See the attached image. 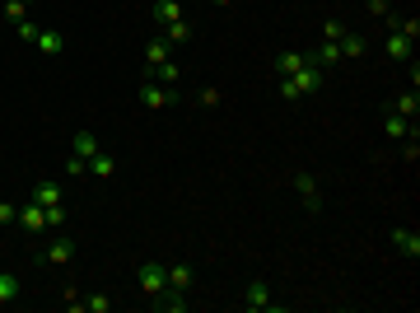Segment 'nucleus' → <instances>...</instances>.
Masks as SVG:
<instances>
[{
	"mask_svg": "<svg viewBox=\"0 0 420 313\" xmlns=\"http://www.w3.org/2000/svg\"><path fill=\"white\" fill-rule=\"evenodd\" d=\"M322 84H327V71H322L317 61H309L299 75H285V84H280V99H289V103H294V99H304V94H317Z\"/></svg>",
	"mask_w": 420,
	"mask_h": 313,
	"instance_id": "1",
	"label": "nucleus"
},
{
	"mask_svg": "<svg viewBox=\"0 0 420 313\" xmlns=\"http://www.w3.org/2000/svg\"><path fill=\"white\" fill-rule=\"evenodd\" d=\"M135 281H140V290L155 299L159 290L168 286V271H163V262H140V271H135Z\"/></svg>",
	"mask_w": 420,
	"mask_h": 313,
	"instance_id": "2",
	"label": "nucleus"
},
{
	"mask_svg": "<svg viewBox=\"0 0 420 313\" xmlns=\"http://www.w3.org/2000/svg\"><path fill=\"white\" fill-rule=\"evenodd\" d=\"M14 225H24L28 234H47V210L38 206V201H28V206H19V215H14Z\"/></svg>",
	"mask_w": 420,
	"mask_h": 313,
	"instance_id": "3",
	"label": "nucleus"
},
{
	"mask_svg": "<svg viewBox=\"0 0 420 313\" xmlns=\"http://www.w3.org/2000/svg\"><path fill=\"white\" fill-rule=\"evenodd\" d=\"M243 309H280V304H276V299H271V290L262 286V281H248V290H243Z\"/></svg>",
	"mask_w": 420,
	"mask_h": 313,
	"instance_id": "4",
	"label": "nucleus"
},
{
	"mask_svg": "<svg viewBox=\"0 0 420 313\" xmlns=\"http://www.w3.org/2000/svg\"><path fill=\"white\" fill-rule=\"evenodd\" d=\"M140 103H145V108H168V103H173V89H168V84H155V79H145V84H140Z\"/></svg>",
	"mask_w": 420,
	"mask_h": 313,
	"instance_id": "5",
	"label": "nucleus"
},
{
	"mask_svg": "<svg viewBox=\"0 0 420 313\" xmlns=\"http://www.w3.org/2000/svg\"><path fill=\"white\" fill-rule=\"evenodd\" d=\"M155 309H163V313H183V309H187V290L163 286V290L155 295Z\"/></svg>",
	"mask_w": 420,
	"mask_h": 313,
	"instance_id": "6",
	"label": "nucleus"
},
{
	"mask_svg": "<svg viewBox=\"0 0 420 313\" xmlns=\"http://www.w3.org/2000/svg\"><path fill=\"white\" fill-rule=\"evenodd\" d=\"M33 47H38V52H42V56H61V52H66V38H61L56 28H38V38H33Z\"/></svg>",
	"mask_w": 420,
	"mask_h": 313,
	"instance_id": "7",
	"label": "nucleus"
},
{
	"mask_svg": "<svg viewBox=\"0 0 420 313\" xmlns=\"http://www.w3.org/2000/svg\"><path fill=\"white\" fill-rule=\"evenodd\" d=\"M150 14H155V24H173V19H183V0H155L150 5Z\"/></svg>",
	"mask_w": 420,
	"mask_h": 313,
	"instance_id": "8",
	"label": "nucleus"
},
{
	"mask_svg": "<svg viewBox=\"0 0 420 313\" xmlns=\"http://www.w3.org/2000/svg\"><path fill=\"white\" fill-rule=\"evenodd\" d=\"M70 258H75V238H52V243H47V262H52V266H66Z\"/></svg>",
	"mask_w": 420,
	"mask_h": 313,
	"instance_id": "9",
	"label": "nucleus"
},
{
	"mask_svg": "<svg viewBox=\"0 0 420 313\" xmlns=\"http://www.w3.org/2000/svg\"><path fill=\"white\" fill-rule=\"evenodd\" d=\"M393 243H397V253H402V258H411V262L420 258V238H416V229H393Z\"/></svg>",
	"mask_w": 420,
	"mask_h": 313,
	"instance_id": "10",
	"label": "nucleus"
},
{
	"mask_svg": "<svg viewBox=\"0 0 420 313\" xmlns=\"http://www.w3.org/2000/svg\"><path fill=\"white\" fill-rule=\"evenodd\" d=\"M294 187H299V197H304V206L313 210H322V201H317V183H313V173H299V178H294Z\"/></svg>",
	"mask_w": 420,
	"mask_h": 313,
	"instance_id": "11",
	"label": "nucleus"
},
{
	"mask_svg": "<svg viewBox=\"0 0 420 313\" xmlns=\"http://www.w3.org/2000/svg\"><path fill=\"white\" fill-rule=\"evenodd\" d=\"M309 61H313V56H304V52H280L276 56V71H280V75H299Z\"/></svg>",
	"mask_w": 420,
	"mask_h": 313,
	"instance_id": "12",
	"label": "nucleus"
},
{
	"mask_svg": "<svg viewBox=\"0 0 420 313\" xmlns=\"http://www.w3.org/2000/svg\"><path fill=\"white\" fill-rule=\"evenodd\" d=\"M383 52L393 56V61H411V38H406V33H397V28H393V38L383 42Z\"/></svg>",
	"mask_w": 420,
	"mask_h": 313,
	"instance_id": "13",
	"label": "nucleus"
},
{
	"mask_svg": "<svg viewBox=\"0 0 420 313\" xmlns=\"http://www.w3.org/2000/svg\"><path fill=\"white\" fill-rule=\"evenodd\" d=\"M33 201H38L42 210L61 206V187H56V183H38V187H33Z\"/></svg>",
	"mask_w": 420,
	"mask_h": 313,
	"instance_id": "14",
	"label": "nucleus"
},
{
	"mask_svg": "<svg viewBox=\"0 0 420 313\" xmlns=\"http://www.w3.org/2000/svg\"><path fill=\"white\" fill-rule=\"evenodd\" d=\"M75 155H79V159H94V155H99V136H94L89 127L75 131Z\"/></svg>",
	"mask_w": 420,
	"mask_h": 313,
	"instance_id": "15",
	"label": "nucleus"
},
{
	"mask_svg": "<svg viewBox=\"0 0 420 313\" xmlns=\"http://www.w3.org/2000/svg\"><path fill=\"white\" fill-rule=\"evenodd\" d=\"M337 52L341 56H365V38H360V33H341V38H337Z\"/></svg>",
	"mask_w": 420,
	"mask_h": 313,
	"instance_id": "16",
	"label": "nucleus"
},
{
	"mask_svg": "<svg viewBox=\"0 0 420 313\" xmlns=\"http://www.w3.org/2000/svg\"><path fill=\"white\" fill-rule=\"evenodd\" d=\"M178 75H183V71H178L173 61H163V66H155V71H145V79H155V84H178Z\"/></svg>",
	"mask_w": 420,
	"mask_h": 313,
	"instance_id": "17",
	"label": "nucleus"
},
{
	"mask_svg": "<svg viewBox=\"0 0 420 313\" xmlns=\"http://www.w3.org/2000/svg\"><path fill=\"white\" fill-rule=\"evenodd\" d=\"M383 131H388V140H406V117H402V112H388V117H383Z\"/></svg>",
	"mask_w": 420,
	"mask_h": 313,
	"instance_id": "18",
	"label": "nucleus"
},
{
	"mask_svg": "<svg viewBox=\"0 0 420 313\" xmlns=\"http://www.w3.org/2000/svg\"><path fill=\"white\" fill-rule=\"evenodd\" d=\"M19 290H24V286H19V276H14V271H0V304H10Z\"/></svg>",
	"mask_w": 420,
	"mask_h": 313,
	"instance_id": "19",
	"label": "nucleus"
},
{
	"mask_svg": "<svg viewBox=\"0 0 420 313\" xmlns=\"http://www.w3.org/2000/svg\"><path fill=\"white\" fill-rule=\"evenodd\" d=\"M163 271H168V286H178V290L192 286V266H187V262H178V266H163Z\"/></svg>",
	"mask_w": 420,
	"mask_h": 313,
	"instance_id": "20",
	"label": "nucleus"
},
{
	"mask_svg": "<svg viewBox=\"0 0 420 313\" xmlns=\"http://www.w3.org/2000/svg\"><path fill=\"white\" fill-rule=\"evenodd\" d=\"M393 112H402V117L411 122V117H416V112H420V99H416V89H406V94L397 99V108H393Z\"/></svg>",
	"mask_w": 420,
	"mask_h": 313,
	"instance_id": "21",
	"label": "nucleus"
},
{
	"mask_svg": "<svg viewBox=\"0 0 420 313\" xmlns=\"http://www.w3.org/2000/svg\"><path fill=\"white\" fill-rule=\"evenodd\" d=\"M112 168H117V164H112V155H103V150L89 159V173H94V178H112Z\"/></svg>",
	"mask_w": 420,
	"mask_h": 313,
	"instance_id": "22",
	"label": "nucleus"
},
{
	"mask_svg": "<svg viewBox=\"0 0 420 313\" xmlns=\"http://www.w3.org/2000/svg\"><path fill=\"white\" fill-rule=\"evenodd\" d=\"M163 61H168V42H150V47H145V71H155Z\"/></svg>",
	"mask_w": 420,
	"mask_h": 313,
	"instance_id": "23",
	"label": "nucleus"
},
{
	"mask_svg": "<svg viewBox=\"0 0 420 313\" xmlns=\"http://www.w3.org/2000/svg\"><path fill=\"white\" fill-rule=\"evenodd\" d=\"M313 61H317V66H322V71H327V66H337V61H341V52H337V42H322Z\"/></svg>",
	"mask_w": 420,
	"mask_h": 313,
	"instance_id": "24",
	"label": "nucleus"
},
{
	"mask_svg": "<svg viewBox=\"0 0 420 313\" xmlns=\"http://www.w3.org/2000/svg\"><path fill=\"white\" fill-rule=\"evenodd\" d=\"M187 38H192V24H187V19H173V24H168V38H163V42H187Z\"/></svg>",
	"mask_w": 420,
	"mask_h": 313,
	"instance_id": "25",
	"label": "nucleus"
},
{
	"mask_svg": "<svg viewBox=\"0 0 420 313\" xmlns=\"http://www.w3.org/2000/svg\"><path fill=\"white\" fill-rule=\"evenodd\" d=\"M107 309H112L107 295H84V313H107Z\"/></svg>",
	"mask_w": 420,
	"mask_h": 313,
	"instance_id": "26",
	"label": "nucleus"
},
{
	"mask_svg": "<svg viewBox=\"0 0 420 313\" xmlns=\"http://www.w3.org/2000/svg\"><path fill=\"white\" fill-rule=\"evenodd\" d=\"M14 33H19L24 42H33V38H38V24H33V19H19V24H14Z\"/></svg>",
	"mask_w": 420,
	"mask_h": 313,
	"instance_id": "27",
	"label": "nucleus"
},
{
	"mask_svg": "<svg viewBox=\"0 0 420 313\" xmlns=\"http://www.w3.org/2000/svg\"><path fill=\"white\" fill-rule=\"evenodd\" d=\"M369 14H378V19H388V14H393V0H369Z\"/></svg>",
	"mask_w": 420,
	"mask_h": 313,
	"instance_id": "28",
	"label": "nucleus"
},
{
	"mask_svg": "<svg viewBox=\"0 0 420 313\" xmlns=\"http://www.w3.org/2000/svg\"><path fill=\"white\" fill-rule=\"evenodd\" d=\"M5 14H10L14 24H19V19H28V14H24V0H5Z\"/></svg>",
	"mask_w": 420,
	"mask_h": 313,
	"instance_id": "29",
	"label": "nucleus"
},
{
	"mask_svg": "<svg viewBox=\"0 0 420 313\" xmlns=\"http://www.w3.org/2000/svg\"><path fill=\"white\" fill-rule=\"evenodd\" d=\"M66 168H70V178H79V173H89V159H79V155H70V164H66Z\"/></svg>",
	"mask_w": 420,
	"mask_h": 313,
	"instance_id": "30",
	"label": "nucleus"
},
{
	"mask_svg": "<svg viewBox=\"0 0 420 313\" xmlns=\"http://www.w3.org/2000/svg\"><path fill=\"white\" fill-rule=\"evenodd\" d=\"M56 225H66V206H52V210H47V229H56Z\"/></svg>",
	"mask_w": 420,
	"mask_h": 313,
	"instance_id": "31",
	"label": "nucleus"
},
{
	"mask_svg": "<svg viewBox=\"0 0 420 313\" xmlns=\"http://www.w3.org/2000/svg\"><path fill=\"white\" fill-rule=\"evenodd\" d=\"M14 215H19V206H10V201H0V225H14Z\"/></svg>",
	"mask_w": 420,
	"mask_h": 313,
	"instance_id": "32",
	"label": "nucleus"
},
{
	"mask_svg": "<svg viewBox=\"0 0 420 313\" xmlns=\"http://www.w3.org/2000/svg\"><path fill=\"white\" fill-rule=\"evenodd\" d=\"M322 33H327V42H337V38H341L345 28H341V24H337V19H327V24H322Z\"/></svg>",
	"mask_w": 420,
	"mask_h": 313,
	"instance_id": "33",
	"label": "nucleus"
},
{
	"mask_svg": "<svg viewBox=\"0 0 420 313\" xmlns=\"http://www.w3.org/2000/svg\"><path fill=\"white\" fill-rule=\"evenodd\" d=\"M196 99H201V103H206V108H215V103H220V89H201Z\"/></svg>",
	"mask_w": 420,
	"mask_h": 313,
	"instance_id": "34",
	"label": "nucleus"
}]
</instances>
